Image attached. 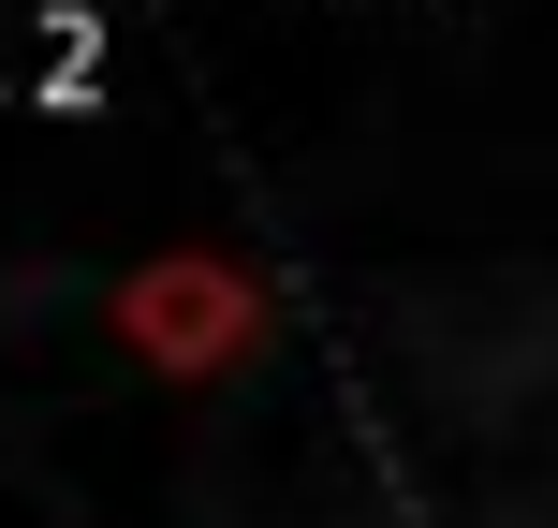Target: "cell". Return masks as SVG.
I'll return each mask as SVG.
<instances>
[{
	"label": "cell",
	"instance_id": "1",
	"mask_svg": "<svg viewBox=\"0 0 558 528\" xmlns=\"http://www.w3.org/2000/svg\"><path fill=\"white\" fill-rule=\"evenodd\" d=\"M0 103L88 118L104 103V15H88V0H45V15H29V74H0Z\"/></svg>",
	"mask_w": 558,
	"mask_h": 528
}]
</instances>
